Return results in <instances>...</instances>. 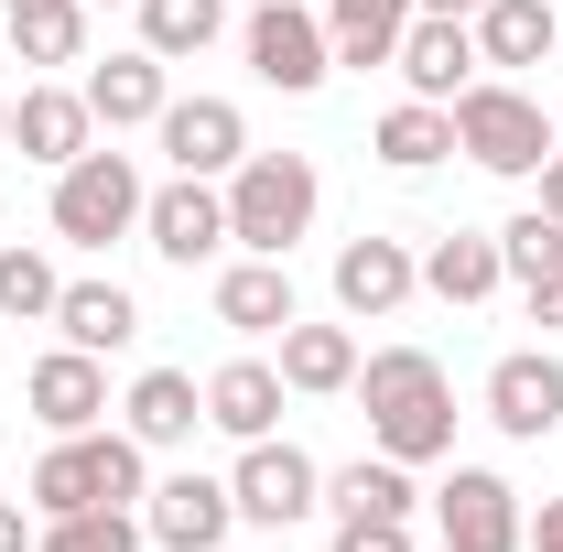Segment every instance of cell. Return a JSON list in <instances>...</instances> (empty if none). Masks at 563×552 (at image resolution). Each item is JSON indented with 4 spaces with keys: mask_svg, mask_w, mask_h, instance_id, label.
I'll use <instances>...</instances> for the list:
<instances>
[{
    "mask_svg": "<svg viewBox=\"0 0 563 552\" xmlns=\"http://www.w3.org/2000/svg\"><path fill=\"white\" fill-rule=\"evenodd\" d=\"M520 487L498 477V466H455V477L433 487V531H444V552H520Z\"/></svg>",
    "mask_w": 563,
    "mask_h": 552,
    "instance_id": "obj_9",
    "label": "cell"
},
{
    "mask_svg": "<svg viewBox=\"0 0 563 552\" xmlns=\"http://www.w3.org/2000/svg\"><path fill=\"white\" fill-rule=\"evenodd\" d=\"M0 552H33V498H0Z\"/></svg>",
    "mask_w": 563,
    "mask_h": 552,
    "instance_id": "obj_36",
    "label": "cell"
},
{
    "mask_svg": "<svg viewBox=\"0 0 563 552\" xmlns=\"http://www.w3.org/2000/svg\"><path fill=\"white\" fill-rule=\"evenodd\" d=\"M325 552H412V520H336Z\"/></svg>",
    "mask_w": 563,
    "mask_h": 552,
    "instance_id": "obj_33",
    "label": "cell"
},
{
    "mask_svg": "<svg viewBox=\"0 0 563 552\" xmlns=\"http://www.w3.org/2000/svg\"><path fill=\"white\" fill-rule=\"evenodd\" d=\"M228 498H239V520H250V531H292V520H314V509H325V466H314L303 444L261 433V444H239Z\"/></svg>",
    "mask_w": 563,
    "mask_h": 552,
    "instance_id": "obj_6",
    "label": "cell"
},
{
    "mask_svg": "<svg viewBox=\"0 0 563 552\" xmlns=\"http://www.w3.org/2000/svg\"><path fill=\"white\" fill-rule=\"evenodd\" d=\"M368 152H379L390 174H433V163H455V109H433V98H401V109H379Z\"/></svg>",
    "mask_w": 563,
    "mask_h": 552,
    "instance_id": "obj_25",
    "label": "cell"
},
{
    "mask_svg": "<svg viewBox=\"0 0 563 552\" xmlns=\"http://www.w3.org/2000/svg\"><path fill=\"white\" fill-rule=\"evenodd\" d=\"M131 11H141V44L163 66H196L217 33H228V0H131Z\"/></svg>",
    "mask_w": 563,
    "mask_h": 552,
    "instance_id": "obj_28",
    "label": "cell"
},
{
    "mask_svg": "<svg viewBox=\"0 0 563 552\" xmlns=\"http://www.w3.org/2000/svg\"><path fill=\"white\" fill-rule=\"evenodd\" d=\"M11 141H22V163L66 174L76 152L98 141V109H87V87H22V98H11Z\"/></svg>",
    "mask_w": 563,
    "mask_h": 552,
    "instance_id": "obj_17",
    "label": "cell"
},
{
    "mask_svg": "<svg viewBox=\"0 0 563 552\" xmlns=\"http://www.w3.org/2000/svg\"><path fill=\"white\" fill-rule=\"evenodd\" d=\"M282 390H303V401H336V390H357V325L347 314H336V325H303V314H292V325H282Z\"/></svg>",
    "mask_w": 563,
    "mask_h": 552,
    "instance_id": "obj_19",
    "label": "cell"
},
{
    "mask_svg": "<svg viewBox=\"0 0 563 552\" xmlns=\"http://www.w3.org/2000/svg\"><path fill=\"white\" fill-rule=\"evenodd\" d=\"M498 261H509V281H520V292H531V281H553V272H563V228H553L542 207H520L509 228H498Z\"/></svg>",
    "mask_w": 563,
    "mask_h": 552,
    "instance_id": "obj_32",
    "label": "cell"
},
{
    "mask_svg": "<svg viewBox=\"0 0 563 552\" xmlns=\"http://www.w3.org/2000/svg\"><path fill=\"white\" fill-rule=\"evenodd\" d=\"M357 401H368V444L401 466H444L455 455V379L433 346H368L357 357Z\"/></svg>",
    "mask_w": 563,
    "mask_h": 552,
    "instance_id": "obj_1",
    "label": "cell"
},
{
    "mask_svg": "<svg viewBox=\"0 0 563 552\" xmlns=\"http://www.w3.org/2000/svg\"><path fill=\"white\" fill-rule=\"evenodd\" d=\"M314 207H325V174L303 152H250L228 174V250L292 261V239H314Z\"/></svg>",
    "mask_w": 563,
    "mask_h": 552,
    "instance_id": "obj_3",
    "label": "cell"
},
{
    "mask_svg": "<svg viewBox=\"0 0 563 552\" xmlns=\"http://www.w3.org/2000/svg\"><path fill=\"white\" fill-rule=\"evenodd\" d=\"M141 239H152V261H174V272H207V261H228V185H207V174H174V185H152Z\"/></svg>",
    "mask_w": 563,
    "mask_h": 552,
    "instance_id": "obj_8",
    "label": "cell"
},
{
    "mask_svg": "<svg viewBox=\"0 0 563 552\" xmlns=\"http://www.w3.org/2000/svg\"><path fill=\"white\" fill-rule=\"evenodd\" d=\"M0 152H11V98H0Z\"/></svg>",
    "mask_w": 563,
    "mask_h": 552,
    "instance_id": "obj_39",
    "label": "cell"
},
{
    "mask_svg": "<svg viewBox=\"0 0 563 552\" xmlns=\"http://www.w3.org/2000/svg\"><path fill=\"white\" fill-rule=\"evenodd\" d=\"M390 76L412 87V98H433V109H455L466 87H477V22H444V11H412V33H401V55H390Z\"/></svg>",
    "mask_w": 563,
    "mask_h": 552,
    "instance_id": "obj_14",
    "label": "cell"
},
{
    "mask_svg": "<svg viewBox=\"0 0 563 552\" xmlns=\"http://www.w3.org/2000/svg\"><path fill=\"white\" fill-rule=\"evenodd\" d=\"M141 207H152V185H141V163L131 152H76L66 174H55V239L66 250H109V239H131Z\"/></svg>",
    "mask_w": 563,
    "mask_h": 552,
    "instance_id": "obj_5",
    "label": "cell"
},
{
    "mask_svg": "<svg viewBox=\"0 0 563 552\" xmlns=\"http://www.w3.org/2000/svg\"><path fill=\"white\" fill-rule=\"evenodd\" d=\"M55 336H66V346H87V357H120V346L141 336L131 281H66V292H55Z\"/></svg>",
    "mask_w": 563,
    "mask_h": 552,
    "instance_id": "obj_23",
    "label": "cell"
},
{
    "mask_svg": "<svg viewBox=\"0 0 563 552\" xmlns=\"http://www.w3.org/2000/svg\"><path fill=\"white\" fill-rule=\"evenodd\" d=\"M33 520H66V509H141L152 498V444H131L120 422H98V433H55L44 455H33Z\"/></svg>",
    "mask_w": 563,
    "mask_h": 552,
    "instance_id": "obj_2",
    "label": "cell"
},
{
    "mask_svg": "<svg viewBox=\"0 0 563 552\" xmlns=\"http://www.w3.org/2000/svg\"><path fill=\"white\" fill-rule=\"evenodd\" d=\"M163 98H174V66H163L152 44L109 55V66H87V109H98V131H152Z\"/></svg>",
    "mask_w": 563,
    "mask_h": 552,
    "instance_id": "obj_20",
    "label": "cell"
},
{
    "mask_svg": "<svg viewBox=\"0 0 563 552\" xmlns=\"http://www.w3.org/2000/svg\"><path fill=\"white\" fill-rule=\"evenodd\" d=\"M152 141H163L174 174H207V185H228V174L250 163V120H239V98H163Z\"/></svg>",
    "mask_w": 563,
    "mask_h": 552,
    "instance_id": "obj_10",
    "label": "cell"
},
{
    "mask_svg": "<svg viewBox=\"0 0 563 552\" xmlns=\"http://www.w3.org/2000/svg\"><path fill=\"white\" fill-rule=\"evenodd\" d=\"M488 422L509 444H553L563 433V357L553 346H509L488 368Z\"/></svg>",
    "mask_w": 563,
    "mask_h": 552,
    "instance_id": "obj_12",
    "label": "cell"
},
{
    "mask_svg": "<svg viewBox=\"0 0 563 552\" xmlns=\"http://www.w3.org/2000/svg\"><path fill=\"white\" fill-rule=\"evenodd\" d=\"M401 33H412V0H325V44H336V66H390L401 55Z\"/></svg>",
    "mask_w": 563,
    "mask_h": 552,
    "instance_id": "obj_26",
    "label": "cell"
},
{
    "mask_svg": "<svg viewBox=\"0 0 563 552\" xmlns=\"http://www.w3.org/2000/svg\"><path fill=\"white\" fill-rule=\"evenodd\" d=\"M553 55H563V11L553 0H488V11H477V66L488 76L553 66Z\"/></svg>",
    "mask_w": 563,
    "mask_h": 552,
    "instance_id": "obj_21",
    "label": "cell"
},
{
    "mask_svg": "<svg viewBox=\"0 0 563 552\" xmlns=\"http://www.w3.org/2000/svg\"><path fill=\"white\" fill-rule=\"evenodd\" d=\"M217 325H228V336H282V325H292V314H303V292H292V261H250V250H239V261H217Z\"/></svg>",
    "mask_w": 563,
    "mask_h": 552,
    "instance_id": "obj_16",
    "label": "cell"
},
{
    "mask_svg": "<svg viewBox=\"0 0 563 552\" xmlns=\"http://www.w3.org/2000/svg\"><path fill=\"white\" fill-rule=\"evenodd\" d=\"M0 22H11L22 66H87V0H22Z\"/></svg>",
    "mask_w": 563,
    "mask_h": 552,
    "instance_id": "obj_29",
    "label": "cell"
},
{
    "mask_svg": "<svg viewBox=\"0 0 563 552\" xmlns=\"http://www.w3.org/2000/svg\"><path fill=\"white\" fill-rule=\"evenodd\" d=\"M196 422H207V390H196V368H141L131 401H120V433H131V444H152V455L196 444Z\"/></svg>",
    "mask_w": 563,
    "mask_h": 552,
    "instance_id": "obj_18",
    "label": "cell"
},
{
    "mask_svg": "<svg viewBox=\"0 0 563 552\" xmlns=\"http://www.w3.org/2000/svg\"><path fill=\"white\" fill-rule=\"evenodd\" d=\"M0 11H22V0H0Z\"/></svg>",
    "mask_w": 563,
    "mask_h": 552,
    "instance_id": "obj_40",
    "label": "cell"
},
{
    "mask_svg": "<svg viewBox=\"0 0 563 552\" xmlns=\"http://www.w3.org/2000/svg\"><path fill=\"white\" fill-rule=\"evenodd\" d=\"M412 292H422V250H412V239H379V228H368V239L336 250V314H347V325L401 314Z\"/></svg>",
    "mask_w": 563,
    "mask_h": 552,
    "instance_id": "obj_13",
    "label": "cell"
},
{
    "mask_svg": "<svg viewBox=\"0 0 563 552\" xmlns=\"http://www.w3.org/2000/svg\"><path fill=\"white\" fill-rule=\"evenodd\" d=\"M33 552H152L141 509H66V520H33Z\"/></svg>",
    "mask_w": 563,
    "mask_h": 552,
    "instance_id": "obj_30",
    "label": "cell"
},
{
    "mask_svg": "<svg viewBox=\"0 0 563 552\" xmlns=\"http://www.w3.org/2000/svg\"><path fill=\"white\" fill-rule=\"evenodd\" d=\"M520 303H531V325H542V336H563V272H553V281H531Z\"/></svg>",
    "mask_w": 563,
    "mask_h": 552,
    "instance_id": "obj_35",
    "label": "cell"
},
{
    "mask_svg": "<svg viewBox=\"0 0 563 552\" xmlns=\"http://www.w3.org/2000/svg\"><path fill=\"white\" fill-rule=\"evenodd\" d=\"M455 152L498 174V185H531L542 163H553V120H542V98L531 87H509V76H477L466 98H455Z\"/></svg>",
    "mask_w": 563,
    "mask_h": 552,
    "instance_id": "obj_4",
    "label": "cell"
},
{
    "mask_svg": "<svg viewBox=\"0 0 563 552\" xmlns=\"http://www.w3.org/2000/svg\"><path fill=\"white\" fill-rule=\"evenodd\" d=\"M282 401H292V390H282L272 357H228V368L207 379V422L228 433V444H261V433H282Z\"/></svg>",
    "mask_w": 563,
    "mask_h": 552,
    "instance_id": "obj_22",
    "label": "cell"
},
{
    "mask_svg": "<svg viewBox=\"0 0 563 552\" xmlns=\"http://www.w3.org/2000/svg\"><path fill=\"white\" fill-rule=\"evenodd\" d=\"M509 261H498V228H444L433 250H422V292H444V303H488Z\"/></svg>",
    "mask_w": 563,
    "mask_h": 552,
    "instance_id": "obj_24",
    "label": "cell"
},
{
    "mask_svg": "<svg viewBox=\"0 0 563 552\" xmlns=\"http://www.w3.org/2000/svg\"><path fill=\"white\" fill-rule=\"evenodd\" d=\"M55 292H66V272L22 239V250H0V314L11 325H55Z\"/></svg>",
    "mask_w": 563,
    "mask_h": 552,
    "instance_id": "obj_31",
    "label": "cell"
},
{
    "mask_svg": "<svg viewBox=\"0 0 563 552\" xmlns=\"http://www.w3.org/2000/svg\"><path fill=\"white\" fill-rule=\"evenodd\" d=\"M412 466H401V455H357V466H336V477H325V509H336V520H412Z\"/></svg>",
    "mask_w": 563,
    "mask_h": 552,
    "instance_id": "obj_27",
    "label": "cell"
},
{
    "mask_svg": "<svg viewBox=\"0 0 563 552\" xmlns=\"http://www.w3.org/2000/svg\"><path fill=\"white\" fill-rule=\"evenodd\" d=\"M250 76L282 87V98H314L325 76H336V44H325V11H303V0H250Z\"/></svg>",
    "mask_w": 563,
    "mask_h": 552,
    "instance_id": "obj_7",
    "label": "cell"
},
{
    "mask_svg": "<svg viewBox=\"0 0 563 552\" xmlns=\"http://www.w3.org/2000/svg\"><path fill=\"white\" fill-rule=\"evenodd\" d=\"M87 11H109V0H87Z\"/></svg>",
    "mask_w": 563,
    "mask_h": 552,
    "instance_id": "obj_41",
    "label": "cell"
},
{
    "mask_svg": "<svg viewBox=\"0 0 563 552\" xmlns=\"http://www.w3.org/2000/svg\"><path fill=\"white\" fill-rule=\"evenodd\" d=\"M412 11H444V22H477L488 0H412Z\"/></svg>",
    "mask_w": 563,
    "mask_h": 552,
    "instance_id": "obj_38",
    "label": "cell"
},
{
    "mask_svg": "<svg viewBox=\"0 0 563 552\" xmlns=\"http://www.w3.org/2000/svg\"><path fill=\"white\" fill-rule=\"evenodd\" d=\"M141 531H152V552H228V531H239V498H228V477H152V498H141Z\"/></svg>",
    "mask_w": 563,
    "mask_h": 552,
    "instance_id": "obj_11",
    "label": "cell"
},
{
    "mask_svg": "<svg viewBox=\"0 0 563 552\" xmlns=\"http://www.w3.org/2000/svg\"><path fill=\"white\" fill-rule=\"evenodd\" d=\"M520 552H563V498H542V509L520 520Z\"/></svg>",
    "mask_w": 563,
    "mask_h": 552,
    "instance_id": "obj_34",
    "label": "cell"
},
{
    "mask_svg": "<svg viewBox=\"0 0 563 552\" xmlns=\"http://www.w3.org/2000/svg\"><path fill=\"white\" fill-rule=\"evenodd\" d=\"M531 207H542V217H553V228H563V152H553V163H542V174H531Z\"/></svg>",
    "mask_w": 563,
    "mask_h": 552,
    "instance_id": "obj_37",
    "label": "cell"
},
{
    "mask_svg": "<svg viewBox=\"0 0 563 552\" xmlns=\"http://www.w3.org/2000/svg\"><path fill=\"white\" fill-rule=\"evenodd\" d=\"M22 401H33V422H44V433H98V422H109V357H87V346L33 357Z\"/></svg>",
    "mask_w": 563,
    "mask_h": 552,
    "instance_id": "obj_15",
    "label": "cell"
}]
</instances>
